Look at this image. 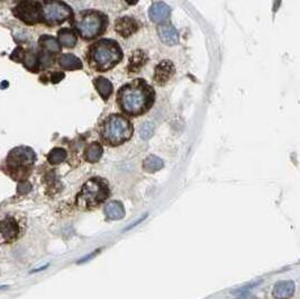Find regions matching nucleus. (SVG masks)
<instances>
[{"mask_svg":"<svg viewBox=\"0 0 300 299\" xmlns=\"http://www.w3.org/2000/svg\"><path fill=\"white\" fill-rule=\"evenodd\" d=\"M154 90L145 80L139 79L119 90L118 104L130 115H141L149 111L154 103Z\"/></svg>","mask_w":300,"mask_h":299,"instance_id":"obj_1","label":"nucleus"},{"mask_svg":"<svg viewBox=\"0 0 300 299\" xmlns=\"http://www.w3.org/2000/svg\"><path fill=\"white\" fill-rule=\"evenodd\" d=\"M109 196V187L103 179L94 178L83 184L77 197V204L80 208H96L103 204Z\"/></svg>","mask_w":300,"mask_h":299,"instance_id":"obj_2","label":"nucleus"},{"mask_svg":"<svg viewBox=\"0 0 300 299\" xmlns=\"http://www.w3.org/2000/svg\"><path fill=\"white\" fill-rule=\"evenodd\" d=\"M122 50L114 41L103 39L90 50L92 64L98 70H108L122 60Z\"/></svg>","mask_w":300,"mask_h":299,"instance_id":"obj_3","label":"nucleus"},{"mask_svg":"<svg viewBox=\"0 0 300 299\" xmlns=\"http://www.w3.org/2000/svg\"><path fill=\"white\" fill-rule=\"evenodd\" d=\"M133 127L131 123L119 115L110 116L104 126V139L112 145L124 143L131 139Z\"/></svg>","mask_w":300,"mask_h":299,"instance_id":"obj_4","label":"nucleus"},{"mask_svg":"<svg viewBox=\"0 0 300 299\" xmlns=\"http://www.w3.org/2000/svg\"><path fill=\"white\" fill-rule=\"evenodd\" d=\"M23 219L17 214H5L0 216V244H10L23 232Z\"/></svg>","mask_w":300,"mask_h":299,"instance_id":"obj_5","label":"nucleus"},{"mask_svg":"<svg viewBox=\"0 0 300 299\" xmlns=\"http://www.w3.org/2000/svg\"><path fill=\"white\" fill-rule=\"evenodd\" d=\"M105 18L98 12H86L77 21V28L85 38H94L104 28Z\"/></svg>","mask_w":300,"mask_h":299,"instance_id":"obj_6","label":"nucleus"},{"mask_svg":"<svg viewBox=\"0 0 300 299\" xmlns=\"http://www.w3.org/2000/svg\"><path fill=\"white\" fill-rule=\"evenodd\" d=\"M35 161V154L33 150L28 148H16L12 150L8 155V166L14 171L26 170V168L32 165Z\"/></svg>","mask_w":300,"mask_h":299,"instance_id":"obj_7","label":"nucleus"},{"mask_svg":"<svg viewBox=\"0 0 300 299\" xmlns=\"http://www.w3.org/2000/svg\"><path fill=\"white\" fill-rule=\"evenodd\" d=\"M14 14L24 23L33 25L41 21L42 8L38 2L21 1L14 8Z\"/></svg>","mask_w":300,"mask_h":299,"instance_id":"obj_8","label":"nucleus"},{"mask_svg":"<svg viewBox=\"0 0 300 299\" xmlns=\"http://www.w3.org/2000/svg\"><path fill=\"white\" fill-rule=\"evenodd\" d=\"M44 14L50 24H60L71 16V10L65 3L47 2L44 7Z\"/></svg>","mask_w":300,"mask_h":299,"instance_id":"obj_9","label":"nucleus"},{"mask_svg":"<svg viewBox=\"0 0 300 299\" xmlns=\"http://www.w3.org/2000/svg\"><path fill=\"white\" fill-rule=\"evenodd\" d=\"M175 72V68L171 61H162L155 67V72H154V81L158 86H163L170 80L171 77Z\"/></svg>","mask_w":300,"mask_h":299,"instance_id":"obj_10","label":"nucleus"},{"mask_svg":"<svg viewBox=\"0 0 300 299\" xmlns=\"http://www.w3.org/2000/svg\"><path fill=\"white\" fill-rule=\"evenodd\" d=\"M115 26H116V32L123 37L131 36L139 28L136 20L132 17H121L116 20Z\"/></svg>","mask_w":300,"mask_h":299,"instance_id":"obj_11","label":"nucleus"},{"mask_svg":"<svg viewBox=\"0 0 300 299\" xmlns=\"http://www.w3.org/2000/svg\"><path fill=\"white\" fill-rule=\"evenodd\" d=\"M295 293L294 281H280L273 287L272 296L276 299H289L293 297Z\"/></svg>","mask_w":300,"mask_h":299,"instance_id":"obj_12","label":"nucleus"},{"mask_svg":"<svg viewBox=\"0 0 300 299\" xmlns=\"http://www.w3.org/2000/svg\"><path fill=\"white\" fill-rule=\"evenodd\" d=\"M149 14L154 23H162V21H164L169 17L170 7L164 2H154L150 7Z\"/></svg>","mask_w":300,"mask_h":299,"instance_id":"obj_13","label":"nucleus"},{"mask_svg":"<svg viewBox=\"0 0 300 299\" xmlns=\"http://www.w3.org/2000/svg\"><path fill=\"white\" fill-rule=\"evenodd\" d=\"M158 36L163 43L167 45H175L179 43V33L173 26L171 25H162L157 29Z\"/></svg>","mask_w":300,"mask_h":299,"instance_id":"obj_14","label":"nucleus"},{"mask_svg":"<svg viewBox=\"0 0 300 299\" xmlns=\"http://www.w3.org/2000/svg\"><path fill=\"white\" fill-rule=\"evenodd\" d=\"M105 214L110 219H122L125 216V209L119 201H110L105 207Z\"/></svg>","mask_w":300,"mask_h":299,"instance_id":"obj_15","label":"nucleus"},{"mask_svg":"<svg viewBox=\"0 0 300 299\" xmlns=\"http://www.w3.org/2000/svg\"><path fill=\"white\" fill-rule=\"evenodd\" d=\"M95 86L100 94V96L103 97L104 99H108V97L112 95L113 85L108 79H106L104 77H99L95 79Z\"/></svg>","mask_w":300,"mask_h":299,"instance_id":"obj_16","label":"nucleus"},{"mask_svg":"<svg viewBox=\"0 0 300 299\" xmlns=\"http://www.w3.org/2000/svg\"><path fill=\"white\" fill-rule=\"evenodd\" d=\"M147 60L148 58L143 51H135L131 56L129 70L132 72L139 71V70L145 64V62H147Z\"/></svg>","mask_w":300,"mask_h":299,"instance_id":"obj_17","label":"nucleus"},{"mask_svg":"<svg viewBox=\"0 0 300 299\" xmlns=\"http://www.w3.org/2000/svg\"><path fill=\"white\" fill-rule=\"evenodd\" d=\"M60 64L67 70H77L82 68L81 61L73 54H63L60 58Z\"/></svg>","mask_w":300,"mask_h":299,"instance_id":"obj_18","label":"nucleus"},{"mask_svg":"<svg viewBox=\"0 0 300 299\" xmlns=\"http://www.w3.org/2000/svg\"><path fill=\"white\" fill-rule=\"evenodd\" d=\"M103 155V148L98 143H92L86 150V157L91 163H96Z\"/></svg>","mask_w":300,"mask_h":299,"instance_id":"obj_19","label":"nucleus"},{"mask_svg":"<svg viewBox=\"0 0 300 299\" xmlns=\"http://www.w3.org/2000/svg\"><path fill=\"white\" fill-rule=\"evenodd\" d=\"M143 168L148 172H156L163 168V161L156 155H150L144 160Z\"/></svg>","mask_w":300,"mask_h":299,"instance_id":"obj_20","label":"nucleus"},{"mask_svg":"<svg viewBox=\"0 0 300 299\" xmlns=\"http://www.w3.org/2000/svg\"><path fill=\"white\" fill-rule=\"evenodd\" d=\"M59 39L62 45L67 47L74 46L77 43V37L71 29H61L59 32Z\"/></svg>","mask_w":300,"mask_h":299,"instance_id":"obj_21","label":"nucleus"},{"mask_svg":"<svg viewBox=\"0 0 300 299\" xmlns=\"http://www.w3.org/2000/svg\"><path fill=\"white\" fill-rule=\"evenodd\" d=\"M67 159V151L64 149L55 148L50 152V154L47 156V160L52 164H60Z\"/></svg>","mask_w":300,"mask_h":299,"instance_id":"obj_22","label":"nucleus"},{"mask_svg":"<svg viewBox=\"0 0 300 299\" xmlns=\"http://www.w3.org/2000/svg\"><path fill=\"white\" fill-rule=\"evenodd\" d=\"M39 42H41L42 45L45 47L47 51L53 52V53H54V52L60 51L59 43H57L54 38L51 37L50 35H46V36H42L41 41H39Z\"/></svg>","mask_w":300,"mask_h":299,"instance_id":"obj_23","label":"nucleus"},{"mask_svg":"<svg viewBox=\"0 0 300 299\" xmlns=\"http://www.w3.org/2000/svg\"><path fill=\"white\" fill-rule=\"evenodd\" d=\"M154 133V126L152 123H144L140 129V135L143 140H148L151 138Z\"/></svg>","mask_w":300,"mask_h":299,"instance_id":"obj_24","label":"nucleus"},{"mask_svg":"<svg viewBox=\"0 0 300 299\" xmlns=\"http://www.w3.org/2000/svg\"><path fill=\"white\" fill-rule=\"evenodd\" d=\"M36 62H37L36 55L34 53H27L25 55V64L28 69L33 70L35 65H36Z\"/></svg>","mask_w":300,"mask_h":299,"instance_id":"obj_25","label":"nucleus"},{"mask_svg":"<svg viewBox=\"0 0 300 299\" xmlns=\"http://www.w3.org/2000/svg\"><path fill=\"white\" fill-rule=\"evenodd\" d=\"M62 78H64V73H54L52 77V81L56 83V82H59Z\"/></svg>","mask_w":300,"mask_h":299,"instance_id":"obj_26","label":"nucleus"},{"mask_svg":"<svg viewBox=\"0 0 300 299\" xmlns=\"http://www.w3.org/2000/svg\"><path fill=\"white\" fill-rule=\"evenodd\" d=\"M236 299H255V298L253 296H251L250 294H244V295H242L241 297H238Z\"/></svg>","mask_w":300,"mask_h":299,"instance_id":"obj_27","label":"nucleus"}]
</instances>
